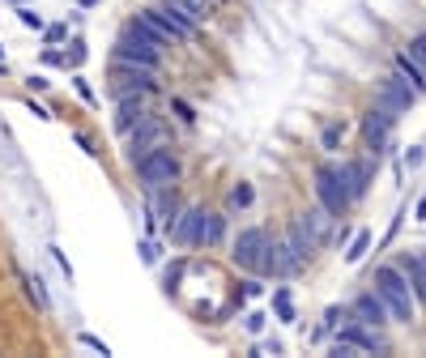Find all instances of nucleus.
Listing matches in <instances>:
<instances>
[{
	"label": "nucleus",
	"mask_w": 426,
	"mask_h": 358,
	"mask_svg": "<svg viewBox=\"0 0 426 358\" xmlns=\"http://www.w3.org/2000/svg\"><path fill=\"white\" fill-rule=\"evenodd\" d=\"M163 43L149 34V26L141 18H128L116 47H111V60H124V64H141V69H163Z\"/></svg>",
	"instance_id": "1"
},
{
	"label": "nucleus",
	"mask_w": 426,
	"mask_h": 358,
	"mask_svg": "<svg viewBox=\"0 0 426 358\" xmlns=\"http://www.w3.org/2000/svg\"><path fill=\"white\" fill-rule=\"evenodd\" d=\"M376 294L384 298V307H388V320H397V324H413V316H418V303H413V294H409V282L401 277V269L397 265H380L376 269Z\"/></svg>",
	"instance_id": "2"
},
{
	"label": "nucleus",
	"mask_w": 426,
	"mask_h": 358,
	"mask_svg": "<svg viewBox=\"0 0 426 358\" xmlns=\"http://www.w3.org/2000/svg\"><path fill=\"white\" fill-rule=\"evenodd\" d=\"M137 167V179H141V192H153V188H167V184H179L184 179V163L171 145H153L149 153L132 158Z\"/></svg>",
	"instance_id": "3"
},
{
	"label": "nucleus",
	"mask_w": 426,
	"mask_h": 358,
	"mask_svg": "<svg viewBox=\"0 0 426 358\" xmlns=\"http://www.w3.org/2000/svg\"><path fill=\"white\" fill-rule=\"evenodd\" d=\"M311 188H315V205H324V209L333 214V218H345V209H350V188H345V167L341 163H320L315 171H311Z\"/></svg>",
	"instance_id": "4"
},
{
	"label": "nucleus",
	"mask_w": 426,
	"mask_h": 358,
	"mask_svg": "<svg viewBox=\"0 0 426 358\" xmlns=\"http://www.w3.org/2000/svg\"><path fill=\"white\" fill-rule=\"evenodd\" d=\"M397 120H401V116H397L392 107H384V102H376V107L362 116V141H366V158H371V163H380L384 153H388Z\"/></svg>",
	"instance_id": "5"
},
{
	"label": "nucleus",
	"mask_w": 426,
	"mask_h": 358,
	"mask_svg": "<svg viewBox=\"0 0 426 358\" xmlns=\"http://www.w3.org/2000/svg\"><path fill=\"white\" fill-rule=\"evenodd\" d=\"M158 90V69H141V64H124L116 60V73H111V98H124V94H153Z\"/></svg>",
	"instance_id": "6"
},
{
	"label": "nucleus",
	"mask_w": 426,
	"mask_h": 358,
	"mask_svg": "<svg viewBox=\"0 0 426 358\" xmlns=\"http://www.w3.org/2000/svg\"><path fill=\"white\" fill-rule=\"evenodd\" d=\"M303 269V261L286 247V239H264V252H260V269L256 273H269V277H294Z\"/></svg>",
	"instance_id": "7"
},
{
	"label": "nucleus",
	"mask_w": 426,
	"mask_h": 358,
	"mask_svg": "<svg viewBox=\"0 0 426 358\" xmlns=\"http://www.w3.org/2000/svg\"><path fill=\"white\" fill-rule=\"evenodd\" d=\"M264 235L260 226H247V230H239L235 235V243H231V261L243 269V273H256L260 269V252H264Z\"/></svg>",
	"instance_id": "8"
},
{
	"label": "nucleus",
	"mask_w": 426,
	"mask_h": 358,
	"mask_svg": "<svg viewBox=\"0 0 426 358\" xmlns=\"http://www.w3.org/2000/svg\"><path fill=\"white\" fill-rule=\"evenodd\" d=\"M418 98H422V94H418V90H413V85H409V81H405L401 73H388V77H384V81L376 85V102H384V107H392L397 116H405V111L413 107Z\"/></svg>",
	"instance_id": "9"
},
{
	"label": "nucleus",
	"mask_w": 426,
	"mask_h": 358,
	"mask_svg": "<svg viewBox=\"0 0 426 358\" xmlns=\"http://www.w3.org/2000/svg\"><path fill=\"white\" fill-rule=\"evenodd\" d=\"M153 145H167V124L149 111V116L128 132V158H141V153H149Z\"/></svg>",
	"instance_id": "10"
},
{
	"label": "nucleus",
	"mask_w": 426,
	"mask_h": 358,
	"mask_svg": "<svg viewBox=\"0 0 426 358\" xmlns=\"http://www.w3.org/2000/svg\"><path fill=\"white\" fill-rule=\"evenodd\" d=\"M226 239V218L213 214V209H200L196 205V222H192V247H218Z\"/></svg>",
	"instance_id": "11"
},
{
	"label": "nucleus",
	"mask_w": 426,
	"mask_h": 358,
	"mask_svg": "<svg viewBox=\"0 0 426 358\" xmlns=\"http://www.w3.org/2000/svg\"><path fill=\"white\" fill-rule=\"evenodd\" d=\"M350 316H354V324H366V329H384V324H388V307H384V298H380L376 290H366V294H358V298H354Z\"/></svg>",
	"instance_id": "12"
},
{
	"label": "nucleus",
	"mask_w": 426,
	"mask_h": 358,
	"mask_svg": "<svg viewBox=\"0 0 426 358\" xmlns=\"http://www.w3.org/2000/svg\"><path fill=\"white\" fill-rule=\"evenodd\" d=\"M145 116H149L145 94H124V98H116V132H120V137H128Z\"/></svg>",
	"instance_id": "13"
},
{
	"label": "nucleus",
	"mask_w": 426,
	"mask_h": 358,
	"mask_svg": "<svg viewBox=\"0 0 426 358\" xmlns=\"http://www.w3.org/2000/svg\"><path fill=\"white\" fill-rule=\"evenodd\" d=\"M397 269H401V277L409 282L413 303H422V294H426V265H422V252H418V247L401 252V256H397Z\"/></svg>",
	"instance_id": "14"
},
{
	"label": "nucleus",
	"mask_w": 426,
	"mask_h": 358,
	"mask_svg": "<svg viewBox=\"0 0 426 358\" xmlns=\"http://www.w3.org/2000/svg\"><path fill=\"white\" fill-rule=\"evenodd\" d=\"M149 9H153V18H158V22H163V26L171 30V39H175V43H192V39L200 34V30H196V26H192V22H188L175 5H171V0H163V5H149Z\"/></svg>",
	"instance_id": "15"
},
{
	"label": "nucleus",
	"mask_w": 426,
	"mask_h": 358,
	"mask_svg": "<svg viewBox=\"0 0 426 358\" xmlns=\"http://www.w3.org/2000/svg\"><path fill=\"white\" fill-rule=\"evenodd\" d=\"M298 222H303V230L315 239V247H324V243L333 239V222H337V218L324 209V205H311L307 214H298Z\"/></svg>",
	"instance_id": "16"
},
{
	"label": "nucleus",
	"mask_w": 426,
	"mask_h": 358,
	"mask_svg": "<svg viewBox=\"0 0 426 358\" xmlns=\"http://www.w3.org/2000/svg\"><path fill=\"white\" fill-rule=\"evenodd\" d=\"M282 239H286V247H290V252L298 256V261H303V265H307V261H311V256L320 252V247H315V239H311V235L303 230V222H298V218H294V222L286 226V235H282Z\"/></svg>",
	"instance_id": "17"
},
{
	"label": "nucleus",
	"mask_w": 426,
	"mask_h": 358,
	"mask_svg": "<svg viewBox=\"0 0 426 358\" xmlns=\"http://www.w3.org/2000/svg\"><path fill=\"white\" fill-rule=\"evenodd\" d=\"M345 167V188H350V200H362L366 188H371V158L366 163H341Z\"/></svg>",
	"instance_id": "18"
},
{
	"label": "nucleus",
	"mask_w": 426,
	"mask_h": 358,
	"mask_svg": "<svg viewBox=\"0 0 426 358\" xmlns=\"http://www.w3.org/2000/svg\"><path fill=\"white\" fill-rule=\"evenodd\" d=\"M171 5L196 26V30H205L209 22H213V9H218V5H213V0H171Z\"/></svg>",
	"instance_id": "19"
},
{
	"label": "nucleus",
	"mask_w": 426,
	"mask_h": 358,
	"mask_svg": "<svg viewBox=\"0 0 426 358\" xmlns=\"http://www.w3.org/2000/svg\"><path fill=\"white\" fill-rule=\"evenodd\" d=\"M397 73H401V77H405V81H409V85H413L418 94H422V85H426V73H422V64H418L413 56H405V51H397Z\"/></svg>",
	"instance_id": "20"
},
{
	"label": "nucleus",
	"mask_w": 426,
	"mask_h": 358,
	"mask_svg": "<svg viewBox=\"0 0 426 358\" xmlns=\"http://www.w3.org/2000/svg\"><path fill=\"white\" fill-rule=\"evenodd\" d=\"M18 277H22V286H26V294L34 298V307H39V312H51V298H47L43 282H39L34 273H26V269H18Z\"/></svg>",
	"instance_id": "21"
},
{
	"label": "nucleus",
	"mask_w": 426,
	"mask_h": 358,
	"mask_svg": "<svg viewBox=\"0 0 426 358\" xmlns=\"http://www.w3.org/2000/svg\"><path fill=\"white\" fill-rule=\"evenodd\" d=\"M273 312H277V320H282V324H294V298H290V290H286V286H277V290H273Z\"/></svg>",
	"instance_id": "22"
},
{
	"label": "nucleus",
	"mask_w": 426,
	"mask_h": 358,
	"mask_svg": "<svg viewBox=\"0 0 426 358\" xmlns=\"http://www.w3.org/2000/svg\"><path fill=\"white\" fill-rule=\"evenodd\" d=\"M366 252H371V230H358V235L350 239V247H345V265H358Z\"/></svg>",
	"instance_id": "23"
},
{
	"label": "nucleus",
	"mask_w": 426,
	"mask_h": 358,
	"mask_svg": "<svg viewBox=\"0 0 426 358\" xmlns=\"http://www.w3.org/2000/svg\"><path fill=\"white\" fill-rule=\"evenodd\" d=\"M341 137H345V124H341V120H333V124H324V132H320V145H324V149L333 153V149L341 145Z\"/></svg>",
	"instance_id": "24"
},
{
	"label": "nucleus",
	"mask_w": 426,
	"mask_h": 358,
	"mask_svg": "<svg viewBox=\"0 0 426 358\" xmlns=\"http://www.w3.org/2000/svg\"><path fill=\"white\" fill-rule=\"evenodd\" d=\"M252 200H256V188L252 184H235L231 188V205H235V209H252Z\"/></svg>",
	"instance_id": "25"
},
{
	"label": "nucleus",
	"mask_w": 426,
	"mask_h": 358,
	"mask_svg": "<svg viewBox=\"0 0 426 358\" xmlns=\"http://www.w3.org/2000/svg\"><path fill=\"white\" fill-rule=\"evenodd\" d=\"M184 269H188L184 261H175V265L167 269V277H163V290H167V294H175V290H179V282H184Z\"/></svg>",
	"instance_id": "26"
},
{
	"label": "nucleus",
	"mask_w": 426,
	"mask_h": 358,
	"mask_svg": "<svg viewBox=\"0 0 426 358\" xmlns=\"http://www.w3.org/2000/svg\"><path fill=\"white\" fill-rule=\"evenodd\" d=\"M77 345H85V350H94V354H102V358L111 354V345H106L102 337H94V333H77Z\"/></svg>",
	"instance_id": "27"
},
{
	"label": "nucleus",
	"mask_w": 426,
	"mask_h": 358,
	"mask_svg": "<svg viewBox=\"0 0 426 358\" xmlns=\"http://www.w3.org/2000/svg\"><path fill=\"white\" fill-rule=\"evenodd\" d=\"M158 256H163V247H158L153 239H145V243H141V261H145V265H158Z\"/></svg>",
	"instance_id": "28"
},
{
	"label": "nucleus",
	"mask_w": 426,
	"mask_h": 358,
	"mask_svg": "<svg viewBox=\"0 0 426 358\" xmlns=\"http://www.w3.org/2000/svg\"><path fill=\"white\" fill-rule=\"evenodd\" d=\"M18 22H22V26H30V30H43V18H39L34 9H22V5H18Z\"/></svg>",
	"instance_id": "29"
},
{
	"label": "nucleus",
	"mask_w": 426,
	"mask_h": 358,
	"mask_svg": "<svg viewBox=\"0 0 426 358\" xmlns=\"http://www.w3.org/2000/svg\"><path fill=\"white\" fill-rule=\"evenodd\" d=\"M405 56H413V60L422 64V56H426V39H422V34H413V39H409V47H405Z\"/></svg>",
	"instance_id": "30"
},
{
	"label": "nucleus",
	"mask_w": 426,
	"mask_h": 358,
	"mask_svg": "<svg viewBox=\"0 0 426 358\" xmlns=\"http://www.w3.org/2000/svg\"><path fill=\"white\" fill-rule=\"evenodd\" d=\"M81 60H85V43H81V39H77V43H73V56H64V69H69V64H73V69H77V64H81Z\"/></svg>",
	"instance_id": "31"
},
{
	"label": "nucleus",
	"mask_w": 426,
	"mask_h": 358,
	"mask_svg": "<svg viewBox=\"0 0 426 358\" xmlns=\"http://www.w3.org/2000/svg\"><path fill=\"white\" fill-rule=\"evenodd\" d=\"M354 354H358V350H354L350 341H341V337L333 341V358H354Z\"/></svg>",
	"instance_id": "32"
},
{
	"label": "nucleus",
	"mask_w": 426,
	"mask_h": 358,
	"mask_svg": "<svg viewBox=\"0 0 426 358\" xmlns=\"http://www.w3.org/2000/svg\"><path fill=\"white\" fill-rule=\"evenodd\" d=\"M171 107L179 111V120H188V124L196 120V111H192V102H184V98H175V102H171Z\"/></svg>",
	"instance_id": "33"
},
{
	"label": "nucleus",
	"mask_w": 426,
	"mask_h": 358,
	"mask_svg": "<svg viewBox=\"0 0 426 358\" xmlns=\"http://www.w3.org/2000/svg\"><path fill=\"white\" fill-rule=\"evenodd\" d=\"M73 85H77V94H81V98H85V102H94V90H90V81H85V77H81V73H77V77H73Z\"/></svg>",
	"instance_id": "34"
},
{
	"label": "nucleus",
	"mask_w": 426,
	"mask_h": 358,
	"mask_svg": "<svg viewBox=\"0 0 426 358\" xmlns=\"http://www.w3.org/2000/svg\"><path fill=\"white\" fill-rule=\"evenodd\" d=\"M26 85H30V90H34V94H43V90H47V85H51V81H47V77H43V73H30V81H26Z\"/></svg>",
	"instance_id": "35"
},
{
	"label": "nucleus",
	"mask_w": 426,
	"mask_h": 358,
	"mask_svg": "<svg viewBox=\"0 0 426 358\" xmlns=\"http://www.w3.org/2000/svg\"><path fill=\"white\" fill-rule=\"evenodd\" d=\"M43 64H64V51H56V47H47V51H43Z\"/></svg>",
	"instance_id": "36"
},
{
	"label": "nucleus",
	"mask_w": 426,
	"mask_h": 358,
	"mask_svg": "<svg viewBox=\"0 0 426 358\" xmlns=\"http://www.w3.org/2000/svg\"><path fill=\"white\" fill-rule=\"evenodd\" d=\"M260 290H264V286H260V282H256V277H247V282H243V298H256V294H260Z\"/></svg>",
	"instance_id": "37"
},
{
	"label": "nucleus",
	"mask_w": 426,
	"mask_h": 358,
	"mask_svg": "<svg viewBox=\"0 0 426 358\" xmlns=\"http://www.w3.org/2000/svg\"><path fill=\"white\" fill-rule=\"evenodd\" d=\"M243 324H247V333H260V329H264V316H260V312H252Z\"/></svg>",
	"instance_id": "38"
},
{
	"label": "nucleus",
	"mask_w": 426,
	"mask_h": 358,
	"mask_svg": "<svg viewBox=\"0 0 426 358\" xmlns=\"http://www.w3.org/2000/svg\"><path fill=\"white\" fill-rule=\"evenodd\" d=\"M405 163H409V167L422 163V145H409V149H405Z\"/></svg>",
	"instance_id": "39"
},
{
	"label": "nucleus",
	"mask_w": 426,
	"mask_h": 358,
	"mask_svg": "<svg viewBox=\"0 0 426 358\" xmlns=\"http://www.w3.org/2000/svg\"><path fill=\"white\" fill-rule=\"evenodd\" d=\"M64 34H69V30H64V26H47V43H60V39H64Z\"/></svg>",
	"instance_id": "40"
},
{
	"label": "nucleus",
	"mask_w": 426,
	"mask_h": 358,
	"mask_svg": "<svg viewBox=\"0 0 426 358\" xmlns=\"http://www.w3.org/2000/svg\"><path fill=\"white\" fill-rule=\"evenodd\" d=\"M30 116H39V120H56V116H51L47 107H39V102H34V98H30Z\"/></svg>",
	"instance_id": "41"
},
{
	"label": "nucleus",
	"mask_w": 426,
	"mask_h": 358,
	"mask_svg": "<svg viewBox=\"0 0 426 358\" xmlns=\"http://www.w3.org/2000/svg\"><path fill=\"white\" fill-rule=\"evenodd\" d=\"M260 350H264V354H282V341H277V337H273V341H264V345H260ZM260 350H256V354H260Z\"/></svg>",
	"instance_id": "42"
},
{
	"label": "nucleus",
	"mask_w": 426,
	"mask_h": 358,
	"mask_svg": "<svg viewBox=\"0 0 426 358\" xmlns=\"http://www.w3.org/2000/svg\"><path fill=\"white\" fill-rule=\"evenodd\" d=\"M77 5H81V9H94V5H98V0H77Z\"/></svg>",
	"instance_id": "43"
},
{
	"label": "nucleus",
	"mask_w": 426,
	"mask_h": 358,
	"mask_svg": "<svg viewBox=\"0 0 426 358\" xmlns=\"http://www.w3.org/2000/svg\"><path fill=\"white\" fill-rule=\"evenodd\" d=\"M213 5H231V0H213Z\"/></svg>",
	"instance_id": "44"
},
{
	"label": "nucleus",
	"mask_w": 426,
	"mask_h": 358,
	"mask_svg": "<svg viewBox=\"0 0 426 358\" xmlns=\"http://www.w3.org/2000/svg\"><path fill=\"white\" fill-rule=\"evenodd\" d=\"M13 5H22V0H13Z\"/></svg>",
	"instance_id": "45"
}]
</instances>
